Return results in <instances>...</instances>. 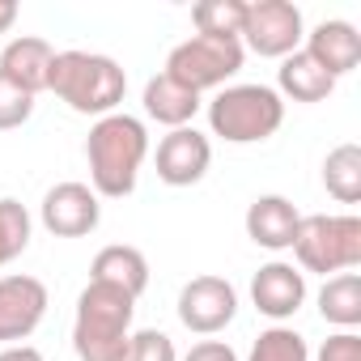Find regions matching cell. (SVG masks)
I'll return each instance as SVG.
<instances>
[{
	"label": "cell",
	"mask_w": 361,
	"mask_h": 361,
	"mask_svg": "<svg viewBox=\"0 0 361 361\" xmlns=\"http://www.w3.org/2000/svg\"><path fill=\"white\" fill-rule=\"evenodd\" d=\"M47 90L77 115H115L123 94H128V73L119 60L98 56V51H56Z\"/></svg>",
	"instance_id": "obj_2"
},
{
	"label": "cell",
	"mask_w": 361,
	"mask_h": 361,
	"mask_svg": "<svg viewBox=\"0 0 361 361\" xmlns=\"http://www.w3.org/2000/svg\"><path fill=\"white\" fill-rule=\"evenodd\" d=\"M149 157V132L136 115L115 111L94 119L90 136H85V161H90V188L102 200H123L136 192L140 166Z\"/></svg>",
	"instance_id": "obj_1"
},
{
	"label": "cell",
	"mask_w": 361,
	"mask_h": 361,
	"mask_svg": "<svg viewBox=\"0 0 361 361\" xmlns=\"http://www.w3.org/2000/svg\"><path fill=\"white\" fill-rule=\"evenodd\" d=\"M132 314L136 298H128L115 285L90 281L77 298L73 314V348L81 361H123L132 340Z\"/></svg>",
	"instance_id": "obj_3"
},
{
	"label": "cell",
	"mask_w": 361,
	"mask_h": 361,
	"mask_svg": "<svg viewBox=\"0 0 361 361\" xmlns=\"http://www.w3.org/2000/svg\"><path fill=\"white\" fill-rule=\"evenodd\" d=\"M39 221L47 234L56 238H85L98 230L102 221V204L94 196L90 183H77V178H68V183H56L43 204H39Z\"/></svg>",
	"instance_id": "obj_10"
},
{
	"label": "cell",
	"mask_w": 361,
	"mask_h": 361,
	"mask_svg": "<svg viewBox=\"0 0 361 361\" xmlns=\"http://www.w3.org/2000/svg\"><path fill=\"white\" fill-rule=\"evenodd\" d=\"M302 272L340 276L361 264V217L357 213H310L298 221L293 247Z\"/></svg>",
	"instance_id": "obj_5"
},
{
	"label": "cell",
	"mask_w": 361,
	"mask_h": 361,
	"mask_svg": "<svg viewBox=\"0 0 361 361\" xmlns=\"http://www.w3.org/2000/svg\"><path fill=\"white\" fill-rule=\"evenodd\" d=\"M123 361H178V353H174V340H170L166 331L140 327V331H132L128 357H123Z\"/></svg>",
	"instance_id": "obj_25"
},
{
	"label": "cell",
	"mask_w": 361,
	"mask_h": 361,
	"mask_svg": "<svg viewBox=\"0 0 361 361\" xmlns=\"http://www.w3.org/2000/svg\"><path fill=\"white\" fill-rule=\"evenodd\" d=\"M247 361H310V348H306V336L285 327V323H272L268 331H259V340L251 344Z\"/></svg>",
	"instance_id": "obj_22"
},
{
	"label": "cell",
	"mask_w": 361,
	"mask_h": 361,
	"mask_svg": "<svg viewBox=\"0 0 361 361\" xmlns=\"http://www.w3.org/2000/svg\"><path fill=\"white\" fill-rule=\"evenodd\" d=\"M247 51L238 39H217V35H192L166 56V77L188 85L196 94L204 90H226V81L243 68Z\"/></svg>",
	"instance_id": "obj_6"
},
{
	"label": "cell",
	"mask_w": 361,
	"mask_h": 361,
	"mask_svg": "<svg viewBox=\"0 0 361 361\" xmlns=\"http://www.w3.org/2000/svg\"><path fill=\"white\" fill-rule=\"evenodd\" d=\"M319 314H323V323H331L340 331H357V323H361V276L357 272L327 276L319 289Z\"/></svg>",
	"instance_id": "obj_19"
},
{
	"label": "cell",
	"mask_w": 361,
	"mask_h": 361,
	"mask_svg": "<svg viewBox=\"0 0 361 361\" xmlns=\"http://www.w3.org/2000/svg\"><path fill=\"white\" fill-rule=\"evenodd\" d=\"M238 314V289L226 276H192L178 289V323L196 336H217Z\"/></svg>",
	"instance_id": "obj_8"
},
{
	"label": "cell",
	"mask_w": 361,
	"mask_h": 361,
	"mask_svg": "<svg viewBox=\"0 0 361 361\" xmlns=\"http://www.w3.org/2000/svg\"><path fill=\"white\" fill-rule=\"evenodd\" d=\"M336 90V77H327L306 51H293L281 60V73H276V94L281 98H293V102H323L331 98Z\"/></svg>",
	"instance_id": "obj_18"
},
{
	"label": "cell",
	"mask_w": 361,
	"mask_h": 361,
	"mask_svg": "<svg viewBox=\"0 0 361 361\" xmlns=\"http://www.w3.org/2000/svg\"><path fill=\"white\" fill-rule=\"evenodd\" d=\"M314 361H361V336L357 331H336L323 340V348L314 353Z\"/></svg>",
	"instance_id": "obj_26"
},
{
	"label": "cell",
	"mask_w": 361,
	"mask_h": 361,
	"mask_svg": "<svg viewBox=\"0 0 361 361\" xmlns=\"http://www.w3.org/2000/svg\"><path fill=\"white\" fill-rule=\"evenodd\" d=\"M153 161L166 188H196L213 166V140L196 128H174L157 140Z\"/></svg>",
	"instance_id": "obj_11"
},
{
	"label": "cell",
	"mask_w": 361,
	"mask_h": 361,
	"mask_svg": "<svg viewBox=\"0 0 361 361\" xmlns=\"http://www.w3.org/2000/svg\"><path fill=\"white\" fill-rule=\"evenodd\" d=\"M0 361H43V353L35 344H5L0 348Z\"/></svg>",
	"instance_id": "obj_28"
},
{
	"label": "cell",
	"mask_w": 361,
	"mask_h": 361,
	"mask_svg": "<svg viewBox=\"0 0 361 361\" xmlns=\"http://www.w3.org/2000/svg\"><path fill=\"white\" fill-rule=\"evenodd\" d=\"M30 230H35V221L22 200H13V196L0 200V268L13 264L30 247Z\"/></svg>",
	"instance_id": "obj_21"
},
{
	"label": "cell",
	"mask_w": 361,
	"mask_h": 361,
	"mask_svg": "<svg viewBox=\"0 0 361 361\" xmlns=\"http://www.w3.org/2000/svg\"><path fill=\"white\" fill-rule=\"evenodd\" d=\"M35 115V94H26L22 85H13L0 73V132H13Z\"/></svg>",
	"instance_id": "obj_24"
},
{
	"label": "cell",
	"mask_w": 361,
	"mask_h": 361,
	"mask_svg": "<svg viewBox=\"0 0 361 361\" xmlns=\"http://www.w3.org/2000/svg\"><path fill=\"white\" fill-rule=\"evenodd\" d=\"M90 281L115 285V289H123L128 298H140V293L149 289V259H145V251H136V247H128V243H111V247H102V251L94 255Z\"/></svg>",
	"instance_id": "obj_17"
},
{
	"label": "cell",
	"mask_w": 361,
	"mask_h": 361,
	"mask_svg": "<svg viewBox=\"0 0 361 361\" xmlns=\"http://www.w3.org/2000/svg\"><path fill=\"white\" fill-rule=\"evenodd\" d=\"M302 51H306L327 77L340 81V77H348V73L361 64V35H357L353 22H344V18H327V22H319L314 30H306Z\"/></svg>",
	"instance_id": "obj_13"
},
{
	"label": "cell",
	"mask_w": 361,
	"mask_h": 361,
	"mask_svg": "<svg viewBox=\"0 0 361 361\" xmlns=\"http://www.w3.org/2000/svg\"><path fill=\"white\" fill-rule=\"evenodd\" d=\"M251 302H255V310H259L264 319H272V323L293 319V314L302 310V302H306V272L293 268V264H285V259L264 264V268L251 276Z\"/></svg>",
	"instance_id": "obj_12"
},
{
	"label": "cell",
	"mask_w": 361,
	"mask_h": 361,
	"mask_svg": "<svg viewBox=\"0 0 361 361\" xmlns=\"http://www.w3.org/2000/svg\"><path fill=\"white\" fill-rule=\"evenodd\" d=\"M140 102H145V115H149V119H157V123H166L170 132H174V128H192V119H196V115H200V106H204L196 90L170 81L166 73H157V77H149V81H145Z\"/></svg>",
	"instance_id": "obj_16"
},
{
	"label": "cell",
	"mask_w": 361,
	"mask_h": 361,
	"mask_svg": "<svg viewBox=\"0 0 361 361\" xmlns=\"http://www.w3.org/2000/svg\"><path fill=\"white\" fill-rule=\"evenodd\" d=\"M285 123V98L272 85H226L209 102V128L226 145H259Z\"/></svg>",
	"instance_id": "obj_4"
},
{
	"label": "cell",
	"mask_w": 361,
	"mask_h": 361,
	"mask_svg": "<svg viewBox=\"0 0 361 361\" xmlns=\"http://www.w3.org/2000/svg\"><path fill=\"white\" fill-rule=\"evenodd\" d=\"M298 221H302V213L285 196H255L247 217H243L247 238L255 247H264V251H289L293 234H298Z\"/></svg>",
	"instance_id": "obj_14"
},
{
	"label": "cell",
	"mask_w": 361,
	"mask_h": 361,
	"mask_svg": "<svg viewBox=\"0 0 361 361\" xmlns=\"http://www.w3.org/2000/svg\"><path fill=\"white\" fill-rule=\"evenodd\" d=\"M13 22H18V5L13 0H0V35H9Z\"/></svg>",
	"instance_id": "obj_29"
},
{
	"label": "cell",
	"mask_w": 361,
	"mask_h": 361,
	"mask_svg": "<svg viewBox=\"0 0 361 361\" xmlns=\"http://www.w3.org/2000/svg\"><path fill=\"white\" fill-rule=\"evenodd\" d=\"M323 188L331 200L340 204H357L361 200V145H336L323 157Z\"/></svg>",
	"instance_id": "obj_20"
},
{
	"label": "cell",
	"mask_w": 361,
	"mask_h": 361,
	"mask_svg": "<svg viewBox=\"0 0 361 361\" xmlns=\"http://www.w3.org/2000/svg\"><path fill=\"white\" fill-rule=\"evenodd\" d=\"M47 306H51V293L39 276L30 272L0 276V344H26L43 323Z\"/></svg>",
	"instance_id": "obj_9"
},
{
	"label": "cell",
	"mask_w": 361,
	"mask_h": 361,
	"mask_svg": "<svg viewBox=\"0 0 361 361\" xmlns=\"http://www.w3.org/2000/svg\"><path fill=\"white\" fill-rule=\"evenodd\" d=\"M302 39H306V22L293 0H247L243 30H238L243 51H255L264 60H285L302 51Z\"/></svg>",
	"instance_id": "obj_7"
},
{
	"label": "cell",
	"mask_w": 361,
	"mask_h": 361,
	"mask_svg": "<svg viewBox=\"0 0 361 361\" xmlns=\"http://www.w3.org/2000/svg\"><path fill=\"white\" fill-rule=\"evenodd\" d=\"M243 9H247V0H204V5L192 9L196 35L238 39V30H243Z\"/></svg>",
	"instance_id": "obj_23"
},
{
	"label": "cell",
	"mask_w": 361,
	"mask_h": 361,
	"mask_svg": "<svg viewBox=\"0 0 361 361\" xmlns=\"http://www.w3.org/2000/svg\"><path fill=\"white\" fill-rule=\"evenodd\" d=\"M56 47L39 35H18L5 51H0V73H5L13 85H22L26 94H43L47 90V73H51Z\"/></svg>",
	"instance_id": "obj_15"
},
{
	"label": "cell",
	"mask_w": 361,
	"mask_h": 361,
	"mask_svg": "<svg viewBox=\"0 0 361 361\" xmlns=\"http://www.w3.org/2000/svg\"><path fill=\"white\" fill-rule=\"evenodd\" d=\"M178 361H238V353L226 340H200V344L188 348V357H178Z\"/></svg>",
	"instance_id": "obj_27"
}]
</instances>
